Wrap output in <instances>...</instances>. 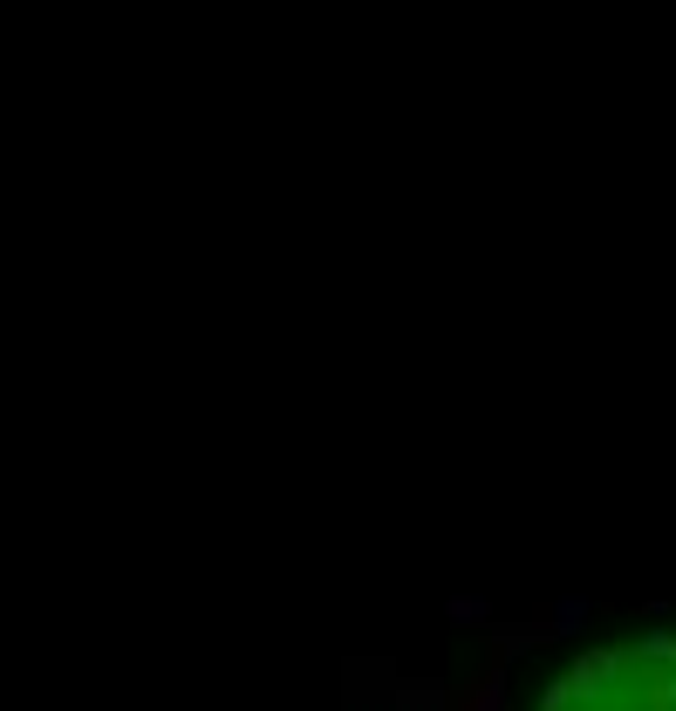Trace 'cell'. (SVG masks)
Wrapping results in <instances>:
<instances>
[{
  "mask_svg": "<svg viewBox=\"0 0 676 711\" xmlns=\"http://www.w3.org/2000/svg\"><path fill=\"white\" fill-rule=\"evenodd\" d=\"M533 711H676V629H636L575 650Z\"/></svg>",
  "mask_w": 676,
  "mask_h": 711,
  "instance_id": "6da1fadb",
  "label": "cell"
}]
</instances>
